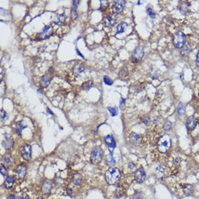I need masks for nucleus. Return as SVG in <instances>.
Listing matches in <instances>:
<instances>
[{
    "mask_svg": "<svg viewBox=\"0 0 199 199\" xmlns=\"http://www.w3.org/2000/svg\"><path fill=\"white\" fill-rule=\"evenodd\" d=\"M120 171L118 168L111 167L105 174V180L109 185H115L120 179Z\"/></svg>",
    "mask_w": 199,
    "mask_h": 199,
    "instance_id": "nucleus-1",
    "label": "nucleus"
},
{
    "mask_svg": "<svg viewBox=\"0 0 199 199\" xmlns=\"http://www.w3.org/2000/svg\"><path fill=\"white\" fill-rule=\"evenodd\" d=\"M171 138L168 134H164L160 138L159 143H158V149L161 153H165L169 150L171 148Z\"/></svg>",
    "mask_w": 199,
    "mask_h": 199,
    "instance_id": "nucleus-2",
    "label": "nucleus"
},
{
    "mask_svg": "<svg viewBox=\"0 0 199 199\" xmlns=\"http://www.w3.org/2000/svg\"><path fill=\"white\" fill-rule=\"evenodd\" d=\"M102 159V149L101 146H96L91 154V162L93 164H99Z\"/></svg>",
    "mask_w": 199,
    "mask_h": 199,
    "instance_id": "nucleus-3",
    "label": "nucleus"
},
{
    "mask_svg": "<svg viewBox=\"0 0 199 199\" xmlns=\"http://www.w3.org/2000/svg\"><path fill=\"white\" fill-rule=\"evenodd\" d=\"M173 43L175 47L182 48L185 44V35L181 31L178 32L174 36Z\"/></svg>",
    "mask_w": 199,
    "mask_h": 199,
    "instance_id": "nucleus-4",
    "label": "nucleus"
},
{
    "mask_svg": "<svg viewBox=\"0 0 199 199\" xmlns=\"http://www.w3.org/2000/svg\"><path fill=\"white\" fill-rule=\"evenodd\" d=\"M52 78H53V72L51 71L50 70L47 72L45 75H44L40 79V86L41 88H46L50 84L51 81H52Z\"/></svg>",
    "mask_w": 199,
    "mask_h": 199,
    "instance_id": "nucleus-5",
    "label": "nucleus"
},
{
    "mask_svg": "<svg viewBox=\"0 0 199 199\" xmlns=\"http://www.w3.org/2000/svg\"><path fill=\"white\" fill-rule=\"evenodd\" d=\"M53 32V28L52 26H46L42 29L41 31L39 33V40H44L51 36Z\"/></svg>",
    "mask_w": 199,
    "mask_h": 199,
    "instance_id": "nucleus-6",
    "label": "nucleus"
},
{
    "mask_svg": "<svg viewBox=\"0 0 199 199\" xmlns=\"http://www.w3.org/2000/svg\"><path fill=\"white\" fill-rule=\"evenodd\" d=\"M104 141L106 144L107 145L109 151L110 153H112L114 149L116 148V142H115V138H114L112 135H108L104 138Z\"/></svg>",
    "mask_w": 199,
    "mask_h": 199,
    "instance_id": "nucleus-7",
    "label": "nucleus"
},
{
    "mask_svg": "<svg viewBox=\"0 0 199 199\" xmlns=\"http://www.w3.org/2000/svg\"><path fill=\"white\" fill-rule=\"evenodd\" d=\"M22 156L25 160H30L32 156V148L30 145L26 144L22 148Z\"/></svg>",
    "mask_w": 199,
    "mask_h": 199,
    "instance_id": "nucleus-8",
    "label": "nucleus"
},
{
    "mask_svg": "<svg viewBox=\"0 0 199 199\" xmlns=\"http://www.w3.org/2000/svg\"><path fill=\"white\" fill-rule=\"evenodd\" d=\"M27 172V167L24 164H20L15 170V175L17 179H23L25 178Z\"/></svg>",
    "mask_w": 199,
    "mask_h": 199,
    "instance_id": "nucleus-9",
    "label": "nucleus"
},
{
    "mask_svg": "<svg viewBox=\"0 0 199 199\" xmlns=\"http://www.w3.org/2000/svg\"><path fill=\"white\" fill-rule=\"evenodd\" d=\"M146 179V172L143 169H139L135 172V180L138 183H142Z\"/></svg>",
    "mask_w": 199,
    "mask_h": 199,
    "instance_id": "nucleus-10",
    "label": "nucleus"
},
{
    "mask_svg": "<svg viewBox=\"0 0 199 199\" xmlns=\"http://www.w3.org/2000/svg\"><path fill=\"white\" fill-rule=\"evenodd\" d=\"M125 4V1H115L113 4V12L116 14L121 12L124 9Z\"/></svg>",
    "mask_w": 199,
    "mask_h": 199,
    "instance_id": "nucleus-11",
    "label": "nucleus"
},
{
    "mask_svg": "<svg viewBox=\"0 0 199 199\" xmlns=\"http://www.w3.org/2000/svg\"><path fill=\"white\" fill-rule=\"evenodd\" d=\"M143 55H144L143 49L142 47H140V46H138V47H137L135 49L133 57L134 58V59H135L136 61H140L143 58Z\"/></svg>",
    "mask_w": 199,
    "mask_h": 199,
    "instance_id": "nucleus-12",
    "label": "nucleus"
},
{
    "mask_svg": "<svg viewBox=\"0 0 199 199\" xmlns=\"http://www.w3.org/2000/svg\"><path fill=\"white\" fill-rule=\"evenodd\" d=\"M52 189V183L49 180H45L41 186V191L44 194H48L50 193Z\"/></svg>",
    "mask_w": 199,
    "mask_h": 199,
    "instance_id": "nucleus-13",
    "label": "nucleus"
},
{
    "mask_svg": "<svg viewBox=\"0 0 199 199\" xmlns=\"http://www.w3.org/2000/svg\"><path fill=\"white\" fill-rule=\"evenodd\" d=\"M186 125L187 128L189 131H192L195 129V128L196 127V121L195 118L193 117H190L186 121Z\"/></svg>",
    "mask_w": 199,
    "mask_h": 199,
    "instance_id": "nucleus-14",
    "label": "nucleus"
},
{
    "mask_svg": "<svg viewBox=\"0 0 199 199\" xmlns=\"http://www.w3.org/2000/svg\"><path fill=\"white\" fill-rule=\"evenodd\" d=\"M130 140H131V143H132L133 145L137 146V145L139 144L140 140H141V137H140L138 134L133 133H131V135H130Z\"/></svg>",
    "mask_w": 199,
    "mask_h": 199,
    "instance_id": "nucleus-15",
    "label": "nucleus"
},
{
    "mask_svg": "<svg viewBox=\"0 0 199 199\" xmlns=\"http://www.w3.org/2000/svg\"><path fill=\"white\" fill-rule=\"evenodd\" d=\"M12 162V159L10 154H6L1 159V164L4 165L5 167H9Z\"/></svg>",
    "mask_w": 199,
    "mask_h": 199,
    "instance_id": "nucleus-16",
    "label": "nucleus"
},
{
    "mask_svg": "<svg viewBox=\"0 0 199 199\" xmlns=\"http://www.w3.org/2000/svg\"><path fill=\"white\" fill-rule=\"evenodd\" d=\"M13 144H14V141L11 138L5 137V138L2 140V145L5 149H10L12 147Z\"/></svg>",
    "mask_w": 199,
    "mask_h": 199,
    "instance_id": "nucleus-17",
    "label": "nucleus"
},
{
    "mask_svg": "<svg viewBox=\"0 0 199 199\" xmlns=\"http://www.w3.org/2000/svg\"><path fill=\"white\" fill-rule=\"evenodd\" d=\"M83 70H84V66H83V64L77 63L73 67V74L77 76L80 73H81Z\"/></svg>",
    "mask_w": 199,
    "mask_h": 199,
    "instance_id": "nucleus-18",
    "label": "nucleus"
},
{
    "mask_svg": "<svg viewBox=\"0 0 199 199\" xmlns=\"http://www.w3.org/2000/svg\"><path fill=\"white\" fill-rule=\"evenodd\" d=\"M182 191H183L184 193L185 196H190L193 193V187L191 185H188V184H185V185H182Z\"/></svg>",
    "mask_w": 199,
    "mask_h": 199,
    "instance_id": "nucleus-19",
    "label": "nucleus"
},
{
    "mask_svg": "<svg viewBox=\"0 0 199 199\" xmlns=\"http://www.w3.org/2000/svg\"><path fill=\"white\" fill-rule=\"evenodd\" d=\"M190 7H191V4L186 1H183L182 4H180V10L182 13L183 14H186L187 12H188L190 10Z\"/></svg>",
    "mask_w": 199,
    "mask_h": 199,
    "instance_id": "nucleus-20",
    "label": "nucleus"
},
{
    "mask_svg": "<svg viewBox=\"0 0 199 199\" xmlns=\"http://www.w3.org/2000/svg\"><path fill=\"white\" fill-rule=\"evenodd\" d=\"M128 28V24L125 22H121L120 23L118 24L117 26V33H122L125 31L126 28Z\"/></svg>",
    "mask_w": 199,
    "mask_h": 199,
    "instance_id": "nucleus-21",
    "label": "nucleus"
},
{
    "mask_svg": "<svg viewBox=\"0 0 199 199\" xmlns=\"http://www.w3.org/2000/svg\"><path fill=\"white\" fill-rule=\"evenodd\" d=\"M14 184V179L12 176H8L4 181V186L7 189H11Z\"/></svg>",
    "mask_w": 199,
    "mask_h": 199,
    "instance_id": "nucleus-22",
    "label": "nucleus"
},
{
    "mask_svg": "<svg viewBox=\"0 0 199 199\" xmlns=\"http://www.w3.org/2000/svg\"><path fill=\"white\" fill-rule=\"evenodd\" d=\"M191 51V47L190 46V44H186L184 45L183 47L182 48V50H181V55L182 56H188L190 54Z\"/></svg>",
    "mask_w": 199,
    "mask_h": 199,
    "instance_id": "nucleus-23",
    "label": "nucleus"
},
{
    "mask_svg": "<svg viewBox=\"0 0 199 199\" xmlns=\"http://www.w3.org/2000/svg\"><path fill=\"white\" fill-rule=\"evenodd\" d=\"M66 19V15H65V13H62V14L59 15L57 17L56 20H55V24L56 25H60L62 23H64Z\"/></svg>",
    "mask_w": 199,
    "mask_h": 199,
    "instance_id": "nucleus-24",
    "label": "nucleus"
},
{
    "mask_svg": "<svg viewBox=\"0 0 199 199\" xmlns=\"http://www.w3.org/2000/svg\"><path fill=\"white\" fill-rule=\"evenodd\" d=\"M155 173H156V176L159 179H162L164 178V170L162 167H157L156 170H155Z\"/></svg>",
    "mask_w": 199,
    "mask_h": 199,
    "instance_id": "nucleus-25",
    "label": "nucleus"
},
{
    "mask_svg": "<svg viewBox=\"0 0 199 199\" xmlns=\"http://www.w3.org/2000/svg\"><path fill=\"white\" fill-rule=\"evenodd\" d=\"M115 20L112 18L111 16H107L105 20V27L106 28H110L112 26H113V25L115 24Z\"/></svg>",
    "mask_w": 199,
    "mask_h": 199,
    "instance_id": "nucleus-26",
    "label": "nucleus"
},
{
    "mask_svg": "<svg viewBox=\"0 0 199 199\" xmlns=\"http://www.w3.org/2000/svg\"><path fill=\"white\" fill-rule=\"evenodd\" d=\"M73 183L75 185H80L82 181V175L79 173L75 174L73 178Z\"/></svg>",
    "mask_w": 199,
    "mask_h": 199,
    "instance_id": "nucleus-27",
    "label": "nucleus"
},
{
    "mask_svg": "<svg viewBox=\"0 0 199 199\" xmlns=\"http://www.w3.org/2000/svg\"><path fill=\"white\" fill-rule=\"evenodd\" d=\"M26 128V125H23L22 121L17 122V125H16V132H17V133L19 135H21L22 131H23V128Z\"/></svg>",
    "mask_w": 199,
    "mask_h": 199,
    "instance_id": "nucleus-28",
    "label": "nucleus"
},
{
    "mask_svg": "<svg viewBox=\"0 0 199 199\" xmlns=\"http://www.w3.org/2000/svg\"><path fill=\"white\" fill-rule=\"evenodd\" d=\"M177 110H178V114L180 116L183 115L184 113H185V105H184V104L182 103V102H180V103L178 104Z\"/></svg>",
    "mask_w": 199,
    "mask_h": 199,
    "instance_id": "nucleus-29",
    "label": "nucleus"
},
{
    "mask_svg": "<svg viewBox=\"0 0 199 199\" xmlns=\"http://www.w3.org/2000/svg\"><path fill=\"white\" fill-rule=\"evenodd\" d=\"M107 109L109 110L111 116L115 117L118 114V107L117 106H113V107H110V106H109V107H107Z\"/></svg>",
    "mask_w": 199,
    "mask_h": 199,
    "instance_id": "nucleus-30",
    "label": "nucleus"
},
{
    "mask_svg": "<svg viewBox=\"0 0 199 199\" xmlns=\"http://www.w3.org/2000/svg\"><path fill=\"white\" fill-rule=\"evenodd\" d=\"M125 193V190H124V188L121 185L118 186L117 188L116 191H115V194H116L117 197H121Z\"/></svg>",
    "mask_w": 199,
    "mask_h": 199,
    "instance_id": "nucleus-31",
    "label": "nucleus"
},
{
    "mask_svg": "<svg viewBox=\"0 0 199 199\" xmlns=\"http://www.w3.org/2000/svg\"><path fill=\"white\" fill-rule=\"evenodd\" d=\"M93 87V83H92L91 81H86L82 85V88H83V90L86 91H88L91 88Z\"/></svg>",
    "mask_w": 199,
    "mask_h": 199,
    "instance_id": "nucleus-32",
    "label": "nucleus"
},
{
    "mask_svg": "<svg viewBox=\"0 0 199 199\" xmlns=\"http://www.w3.org/2000/svg\"><path fill=\"white\" fill-rule=\"evenodd\" d=\"M112 153H110V154L108 155V156H106V161L109 164L114 165L115 164V159H114V158L112 157Z\"/></svg>",
    "mask_w": 199,
    "mask_h": 199,
    "instance_id": "nucleus-33",
    "label": "nucleus"
},
{
    "mask_svg": "<svg viewBox=\"0 0 199 199\" xmlns=\"http://www.w3.org/2000/svg\"><path fill=\"white\" fill-rule=\"evenodd\" d=\"M120 75L121 77H125L128 75V71L127 70V68H122L120 70Z\"/></svg>",
    "mask_w": 199,
    "mask_h": 199,
    "instance_id": "nucleus-34",
    "label": "nucleus"
},
{
    "mask_svg": "<svg viewBox=\"0 0 199 199\" xmlns=\"http://www.w3.org/2000/svg\"><path fill=\"white\" fill-rule=\"evenodd\" d=\"M104 81L105 84L108 85V86H112V85L113 84V81L106 75H105L104 77Z\"/></svg>",
    "mask_w": 199,
    "mask_h": 199,
    "instance_id": "nucleus-35",
    "label": "nucleus"
},
{
    "mask_svg": "<svg viewBox=\"0 0 199 199\" xmlns=\"http://www.w3.org/2000/svg\"><path fill=\"white\" fill-rule=\"evenodd\" d=\"M77 17V10H76V9L73 8L71 10V18L73 19V20H75Z\"/></svg>",
    "mask_w": 199,
    "mask_h": 199,
    "instance_id": "nucleus-36",
    "label": "nucleus"
},
{
    "mask_svg": "<svg viewBox=\"0 0 199 199\" xmlns=\"http://www.w3.org/2000/svg\"><path fill=\"white\" fill-rule=\"evenodd\" d=\"M1 175H2L3 177H6L7 175V169H6L5 167L4 166L3 164H1Z\"/></svg>",
    "mask_w": 199,
    "mask_h": 199,
    "instance_id": "nucleus-37",
    "label": "nucleus"
},
{
    "mask_svg": "<svg viewBox=\"0 0 199 199\" xmlns=\"http://www.w3.org/2000/svg\"><path fill=\"white\" fill-rule=\"evenodd\" d=\"M171 127H172V123L169 121H166V122L164 125V129L165 131H169L171 129Z\"/></svg>",
    "mask_w": 199,
    "mask_h": 199,
    "instance_id": "nucleus-38",
    "label": "nucleus"
},
{
    "mask_svg": "<svg viewBox=\"0 0 199 199\" xmlns=\"http://www.w3.org/2000/svg\"><path fill=\"white\" fill-rule=\"evenodd\" d=\"M7 118V114L6 113L4 110L1 109V122H4Z\"/></svg>",
    "mask_w": 199,
    "mask_h": 199,
    "instance_id": "nucleus-39",
    "label": "nucleus"
},
{
    "mask_svg": "<svg viewBox=\"0 0 199 199\" xmlns=\"http://www.w3.org/2000/svg\"><path fill=\"white\" fill-rule=\"evenodd\" d=\"M146 11H147V13L149 14V15L150 16L151 18H155V17H156V15H155L154 12H153V11H152V10L151 8H148L147 10H146Z\"/></svg>",
    "mask_w": 199,
    "mask_h": 199,
    "instance_id": "nucleus-40",
    "label": "nucleus"
},
{
    "mask_svg": "<svg viewBox=\"0 0 199 199\" xmlns=\"http://www.w3.org/2000/svg\"><path fill=\"white\" fill-rule=\"evenodd\" d=\"M100 2H101V9H102V10H105L108 5V1H100Z\"/></svg>",
    "mask_w": 199,
    "mask_h": 199,
    "instance_id": "nucleus-41",
    "label": "nucleus"
},
{
    "mask_svg": "<svg viewBox=\"0 0 199 199\" xmlns=\"http://www.w3.org/2000/svg\"><path fill=\"white\" fill-rule=\"evenodd\" d=\"M135 168H136V166L134 164L130 163L129 164H128V169H131V172H132V171H134L135 169Z\"/></svg>",
    "mask_w": 199,
    "mask_h": 199,
    "instance_id": "nucleus-42",
    "label": "nucleus"
},
{
    "mask_svg": "<svg viewBox=\"0 0 199 199\" xmlns=\"http://www.w3.org/2000/svg\"><path fill=\"white\" fill-rule=\"evenodd\" d=\"M79 2H80V1H75V0L73 1V8L76 9V10H77V5H78Z\"/></svg>",
    "mask_w": 199,
    "mask_h": 199,
    "instance_id": "nucleus-43",
    "label": "nucleus"
},
{
    "mask_svg": "<svg viewBox=\"0 0 199 199\" xmlns=\"http://www.w3.org/2000/svg\"><path fill=\"white\" fill-rule=\"evenodd\" d=\"M125 99H123V98H121V101H120V108L122 107V105H124V104H125Z\"/></svg>",
    "mask_w": 199,
    "mask_h": 199,
    "instance_id": "nucleus-44",
    "label": "nucleus"
},
{
    "mask_svg": "<svg viewBox=\"0 0 199 199\" xmlns=\"http://www.w3.org/2000/svg\"><path fill=\"white\" fill-rule=\"evenodd\" d=\"M196 65H198V66H199V51L196 56Z\"/></svg>",
    "mask_w": 199,
    "mask_h": 199,
    "instance_id": "nucleus-45",
    "label": "nucleus"
},
{
    "mask_svg": "<svg viewBox=\"0 0 199 199\" xmlns=\"http://www.w3.org/2000/svg\"><path fill=\"white\" fill-rule=\"evenodd\" d=\"M17 199H28V197L26 195H23V196H21L20 198H18Z\"/></svg>",
    "mask_w": 199,
    "mask_h": 199,
    "instance_id": "nucleus-46",
    "label": "nucleus"
},
{
    "mask_svg": "<svg viewBox=\"0 0 199 199\" xmlns=\"http://www.w3.org/2000/svg\"><path fill=\"white\" fill-rule=\"evenodd\" d=\"M76 51H77V53H78L79 56H80V57H83V59H84V57H83V55H81V54H80V52H79V51H78V50H77V49H76Z\"/></svg>",
    "mask_w": 199,
    "mask_h": 199,
    "instance_id": "nucleus-47",
    "label": "nucleus"
},
{
    "mask_svg": "<svg viewBox=\"0 0 199 199\" xmlns=\"http://www.w3.org/2000/svg\"><path fill=\"white\" fill-rule=\"evenodd\" d=\"M10 199H17L15 196H10Z\"/></svg>",
    "mask_w": 199,
    "mask_h": 199,
    "instance_id": "nucleus-48",
    "label": "nucleus"
},
{
    "mask_svg": "<svg viewBox=\"0 0 199 199\" xmlns=\"http://www.w3.org/2000/svg\"><path fill=\"white\" fill-rule=\"evenodd\" d=\"M47 111H48V112H49V113H50V114H51V115H54V114L52 113V111H51L50 109H47Z\"/></svg>",
    "mask_w": 199,
    "mask_h": 199,
    "instance_id": "nucleus-49",
    "label": "nucleus"
},
{
    "mask_svg": "<svg viewBox=\"0 0 199 199\" xmlns=\"http://www.w3.org/2000/svg\"><path fill=\"white\" fill-rule=\"evenodd\" d=\"M180 79L181 80H183V73H182V74L180 75Z\"/></svg>",
    "mask_w": 199,
    "mask_h": 199,
    "instance_id": "nucleus-50",
    "label": "nucleus"
},
{
    "mask_svg": "<svg viewBox=\"0 0 199 199\" xmlns=\"http://www.w3.org/2000/svg\"><path fill=\"white\" fill-rule=\"evenodd\" d=\"M37 199H44V198H41V197H39V198H38Z\"/></svg>",
    "mask_w": 199,
    "mask_h": 199,
    "instance_id": "nucleus-51",
    "label": "nucleus"
}]
</instances>
